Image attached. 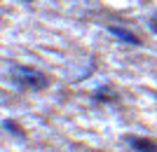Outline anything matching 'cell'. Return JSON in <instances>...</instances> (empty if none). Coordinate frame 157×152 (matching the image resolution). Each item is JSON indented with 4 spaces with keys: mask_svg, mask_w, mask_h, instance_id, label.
<instances>
[{
    "mask_svg": "<svg viewBox=\"0 0 157 152\" xmlns=\"http://www.w3.org/2000/svg\"><path fill=\"white\" fill-rule=\"evenodd\" d=\"M7 75L14 84L24 87V89H33V91H42L49 87V77H47L42 70L33 66H24V63H14V61H7Z\"/></svg>",
    "mask_w": 157,
    "mask_h": 152,
    "instance_id": "cell-1",
    "label": "cell"
},
{
    "mask_svg": "<svg viewBox=\"0 0 157 152\" xmlns=\"http://www.w3.org/2000/svg\"><path fill=\"white\" fill-rule=\"evenodd\" d=\"M127 145L136 152H157V143L150 138H141V136H122Z\"/></svg>",
    "mask_w": 157,
    "mask_h": 152,
    "instance_id": "cell-2",
    "label": "cell"
},
{
    "mask_svg": "<svg viewBox=\"0 0 157 152\" xmlns=\"http://www.w3.org/2000/svg\"><path fill=\"white\" fill-rule=\"evenodd\" d=\"M108 33L113 35V38H117L120 42H124V45H141V38H138L136 33H131V31H127V28L122 26H108Z\"/></svg>",
    "mask_w": 157,
    "mask_h": 152,
    "instance_id": "cell-3",
    "label": "cell"
},
{
    "mask_svg": "<svg viewBox=\"0 0 157 152\" xmlns=\"http://www.w3.org/2000/svg\"><path fill=\"white\" fill-rule=\"evenodd\" d=\"M2 129H7V131L12 133V136L26 138V131H24V126H21V124H17L14 119H2Z\"/></svg>",
    "mask_w": 157,
    "mask_h": 152,
    "instance_id": "cell-4",
    "label": "cell"
},
{
    "mask_svg": "<svg viewBox=\"0 0 157 152\" xmlns=\"http://www.w3.org/2000/svg\"><path fill=\"white\" fill-rule=\"evenodd\" d=\"M117 96H115V91H113L110 87H101V89H96V94H94V101H98V103H108V101H115Z\"/></svg>",
    "mask_w": 157,
    "mask_h": 152,
    "instance_id": "cell-5",
    "label": "cell"
},
{
    "mask_svg": "<svg viewBox=\"0 0 157 152\" xmlns=\"http://www.w3.org/2000/svg\"><path fill=\"white\" fill-rule=\"evenodd\" d=\"M148 26H150V31H152V33H157V17H152V19L148 21Z\"/></svg>",
    "mask_w": 157,
    "mask_h": 152,
    "instance_id": "cell-6",
    "label": "cell"
},
{
    "mask_svg": "<svg viewBox=\"0 0 157 152\" xmlns=\"http://www.w3.org/2000/svg\"><path fill=\"white\" fill-rule=\"evenodd\" d=\"M26 2H31V0H26Z\"/></svg>",
    "mask_w": 157,
    "mask_h": 152,
    "instance_id": "cell-7",
    "label": "cell"
}]
</instances>
